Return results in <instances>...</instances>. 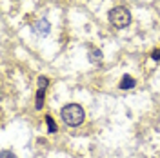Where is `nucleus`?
<instances>
[{
    "mask_svg": "<svg viewBox=\"0 0 160 158\" xmlns=\"http://www.w3.org/2000/svg\"><path fill=\"white\" fill-rule=\"evenodd\" d=\"M109 22L115 27H126V26H129V22H131L129 11L126 9V7H122V6L113 7L109 11Z\"/></svg>",
    "mask_w": 160,
    "mask_h": 158,
    "instance_id": "obj_2",
    "label": "nucleus"
},
{
    "mask_svg": "<svg viewBox=\"0 0 160 158\" xmlns=\"http://www.w3.org/2000/svg\"><path fill=\"white\" fill-rule=\"evenodd\" d=\"M153 60H160V49H157V51H153Z\"/></svg>",
    "mask_w": 160,
    "mask_h": 158,
    "instance_id": "obj_10",
    "label": "nucleus"
},
{
    "mask_svg": "<svg viewBox=\"0 0 160 158\" xmlns=\"http://www.w3.org/2000/svg\"><path fill=\"white\" fill-rule=\"evenodd\" d=\"M35 33L37 35H40V37H46V35H49V31H51V24L48 22L46 18H42V20H38L37 24H35Z\"/></svg>",
    "mask_w": 160,
    "mask_h": 158,
    "instance_id": "obj_3",
    "label": "nucleus"
},
{
    "mask_svg": "<svg viewBox=\"0 0 160 158\" xmlns=\"http://www.w3.org/2000/svg\"><path fill=\"white\" fill-rule=\"evenodd\" d=\"M60 115H62V120L69 127H77V126H80L84 122V109L80 107L78 104H68V106H64L62 111H60Z\"/></svg>",
    "mask_w": 160,
    "mask_h": 158,
    "instance_id": "obj_1",
    "label": "nucleus"
},
{
    "mask_svg": "<svg viewBox=\"0 0 160 158\" xmlns=\"http://www.w3.org/2000/svg\"><path fill=\"white\" fill-rule=\"evenodd\" d=\"M0 158H17V156H15L13 151H2L0 153Z\"/></svg>",
    "mask_w": 160,
    "mask_h": 158,
    "instance_id": "obj_8",
    "label": "nucleus"
},
{
    "mask_svg": "<svg viewBox=\"0 0 160 158\" xmlns=\"http://www.w3.org/2000/svg\"><path fill=\"white\" fill-rule=\"evenodd\" d=\"M38 86H40V89H46V86H48V78H46V77H40L38 78Z\"/></svg>",
    "mask_w": 160,
    "mask_h": 158,
    "instance_id": "obj_9",
    "label": "nucleus"
},
{
    "mask_svg": "<svg viewBox=\"0 0 160 158\" xmlns=\"http://www.w3.org/2000/svg\"><path fill=\"white\" fill-rule=\"evenodd\" d=\"M44 106V89H38L37 93V109H42Z\"/></svg>",
    "mask_w": 160,
    "mask_h": 158,
    "instance_id": "obj_6",
    "label": "nucleus"
},
{
    "mask_svg": "<svg viewBox=\"0 0 160 158\" xmlns=\"http://www.w3.org/2000/svg\"><path fill=\"white\" fill-rule=\"evenodd\" d=\"M135 78L133 77H129V75H124L122 77V80H120V89H133L135 87Z\"/></svg>",
    "mask_w": 160,
    "mask_h": 158,
    "instance_id": "obj_4",
    "label": "nucleus"
},
{
    "mask_svg": "<svg viewBox=\"0 0 160 158\" xmlns=\"http://www.w3.org/2000/svg\"><path fill=\"white\" fill-rule=\"evenodd\" d=\"M89 60L93 64H98L100 60H102V51L100 49H91L89 51Z\"/></svg>",
    "mask_w": 160,
    "mask_h": 158,
    "instance_id": "obj_5",
    "label": "nucleus"
},
{
    "mask_svg": "<svg viewBox=\"0 0 160 158\" xmlns=\"http://www.w3.org/2000/svg\"><path fill=\"white\" fill-rule=\"evenodd\" d=\"M46 122H48V127H49V133H55V131H57V126H55V122H53V118H51V116H48V118H46Z\"/></svg>",
    "mask_w": 160,
    "mask_h": 158,
    "instance_id": "obj_7",
    "label": "nucleus"
}]
</instances>
